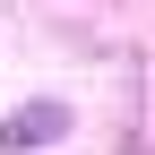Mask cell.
Instances as JSON below:
<instances>
[{
    "instance_id": "6da1fadb",
    "label": "cell",
    "mask_w": 155,
    "mask_h": 155,
    "mask_svg": "<svg viewBox=\"0 0 155 155\" xmlns=\"http://www.w3.org/2000/svg\"><path fill=\"white\" fill-rule=\"evenodd\" d=\"M52 138H69V104H17L0 129V147H52Z\"/></svg>"
}]
</instances>
